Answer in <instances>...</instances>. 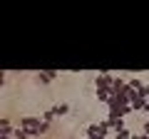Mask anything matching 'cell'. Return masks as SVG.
Here are the masks:
<instances>
[{
    "mask_svg": "<svg viewBox=\"0 0 149 139\" xmlns=\"http://www.w3.org/2000/svg\"><path fill=\"white\" fill-rule=\"evenodd\" d=\"M17 127H22L30 137H42V134L50 132V127H52V124H45L42 117H22L20 122H17Z\"/></svg>",
    "mask_w": 149,
    "mask_h": 139,
    "instance_id": "cell-1",
    "label": "cell"
},
{
    "mask_svg": "<svg viewBox=\"0 0 149 139\" xmlns=\"http://www.w3.org/2000/svg\"><path fill=\"white\" fill-rule=\"evenodd\" d=\"M109 124H107V119L104 122H90L87 124V139H107L109 137Z\"/></svg>",
    "mask_w": 149,
    "mask_h": 139,
    "instance_id": "cell-2",
    "label": "cell"
},
{
    "mask_svg": "<svg viewBox=\"0 0 149 139\" xmlns=\"http://www.w3.org/2000/svg\"><path fill=\"white\" fill-rule=\"evenodd\" d=\"M112 85H114V75L112 72H100L95 77V90H112Z\"/></svg>",
    "mask_w": 149,
    "mask_h": 139,
    "instance_id": "cell-3",
    "label": "cell"
},
{
    "mask_svg": "<svg viewBox=\"0 0 149 139\" xmlns=\"http://www.w3.org/2000/svg\"><path fill=\"white\" fill-rule=\"evenodd\" d=\"M57 75H60L57 70H45V72H37V75H35V80L40 82V85H50V82H55V80H57Z\"/></svg>",
    "mask_w": 149,
    "mask_h": 139,
    "instance_id": "cell-4",
    "label": "cell"
},
{
    "mask_svg": "<svg viewBox=\"0 0 149 139\" xmlns=\"http://www.w3.org/2000/svg\"><path fill=\"white\" fill-rule=\"evenodd\" d=\"M107 124H109V129H112L114 134L122 132V129H127V127H124V119H122V117H112V114H107Z\"/></svg>",
    "mask_w": 149,
    "mask_h": 139,
    "instance_id": "cell-5",
    "label": "cell"
},
{
    "mask_svg": "<svg viewBox=\"0 0 149 139\" xmlns=\"http://www.w3.org/2000/svg\"><path fill=\"white\" fill-rule=\"evenodd\" d=\"M95 95H97V99L104 102V104H109V99L114 97V95H112V90H95Z\"/></svg>",
    "mask_w": 149,
    "mask_h": 139,
    "instance_id": "cell-6",
    "label": "cell"
},
{
    "mask_svg": "<svg viewBox=\"0 0 149 139\" xmlns=\"http://www.w3.org/2000/svg\"><path fill=\"white\" fill-rule=\"evenodd\" d=\"M52 112H55V117H65V114L70 112V104H67V102H60V104L52 107Z\"/></svg>",
    "mask_w": 149,
    "mask_h": 139,
    "instance_id": "cell-7",
    "label": "cell"
},
{
    "mask_svg": "<svg viewBox=\"0 0 149 139\" xmlns=\"http://www.w3.org/2000/svg\"><path fill=\"white\" fill-rule=\"evenodd\" d=\"M13 139H32V137H30L22 127H17V124H15V129H13Z\"/></svg>",
    "mask_w": 149,
    "mask_h": 139,
    "instance_id": "cell-8",
    "label": "cell"
},
{
    "mask_svg": "<svg viewBox=\"0 0 149 139\" xmlns=\"http://www.w3.org/2000/svg\"><path fill=\"white\" fill-rule=\"evenodd\" d=\"M52 119H55V112H52V107H50L47 112L42 114V122H45V124H52Z\"/></svg>",
    "mask_w": 149,
    "mask_h": 139,
    "instance_id": "cell-9",
    "label": "cell"
},
{
    "mask_svg": "<svg viewBox=\"0 0 149 139\" xmlns=\"http://www.w3.org/2000/svg\"><path fill=\"white\" fill-rule=\"evenodd\" d=\"M132 134H134V132H129V129H122V132L114 134V139H132Z\"/></svg>",
    "mask_w": 149,
    "mask_h": 139,
    "instance_id": "cell-10",
    "label": "cell"
},
{
    "mask_svg": "<svg viewBox=\"0 0 149 139\" xmlns=\"http://www.w3.org/2000/svg\"><path fill=\"white\" fill-rule=\"evenodd\" d=\"M142 132H144V134H149V117H147V122H144V127H142Z\"/></svg>",
    "mask_w": 149,
    "mask_h": 139,
    "instance_id": "cell-11",
    "label": "cell"
},
{
    "mask_svg": "<svg viewBox=\"0 0 149 139\" xmlns=\"http://www.w3.org/2000/svg\"><path fill=\"white\" fill-rule=\"evenodd\" d=\"M85 139H87V137H85Z\"/></svg>",
    "mask_w": 149,
    "mask_h": 139,
    "instance_id": "cell-12",
    "label": "cell"
}]
</instances>
